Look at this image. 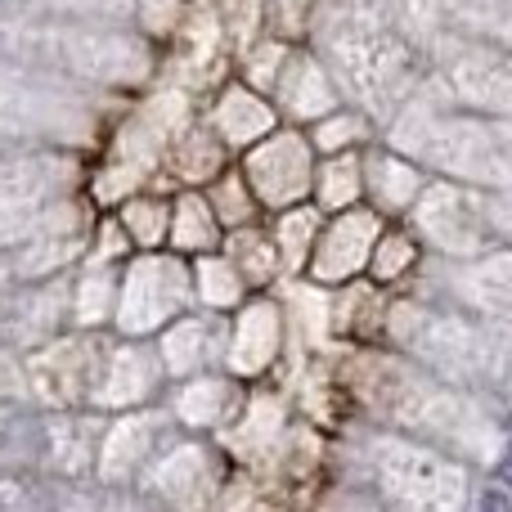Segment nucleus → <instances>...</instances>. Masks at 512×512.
<instances>
[{"mask_svg":"<svg viewBox=\"0 0 512 512\" xmlns=\"http://www.w3.org/2000/svg\"><path fill=\"white\" fill-rule=\"evenodd\" d=\"M499 481L512 490V436H508V450H504V459H499Z\"/></svg>","mask_w":512,"mask_h":512,"instance_id":"f03ea898","label":"nucleus"},{"mask_svg":"<svg viewBox=\"0 0 512 512\" xmlns=\"http://www.w3.org/2000/svg\"><path fill=\"white\" fill-rule=\"evenodd\" d=\"M477 512H512V499L504 495V490H486L481 495V508Z\"/></svg>","mask_w":512,"mask_h":512,"instance_id":"f257e3e1","label":"nucleus"}]
</instances>
